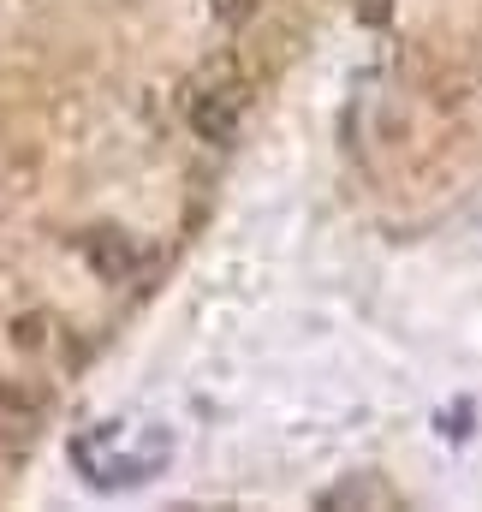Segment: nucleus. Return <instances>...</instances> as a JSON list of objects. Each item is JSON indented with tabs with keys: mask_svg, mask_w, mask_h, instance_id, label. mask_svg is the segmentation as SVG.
Returning <instances> with one entry per match:
<instances>
[{
	"mask_svg": "<svg viewBox=\"0 0 482 512\" xmlns=\"http://www.w3.org/2000/svg\"><path fill=\"white\" fill-rule=\"evenodd\" d=\"M84 256L96 262V274H102V280H120V274H131V262H137L131 239L114 233V227H96V233L84 239Z\"/></svg>",
	"mask_w": 482,
	"mask_h": 512,
	"instance_id": "obj_2",
	"label": "nucleus"
},
{
	"mask_svg": "<svg viewBox=\"0 0 482 512\" xmlns=\"http://www.w3.org/2000/svg\"><path fill=\"white\" fill-rule=\"evenodd\" d=\"M358 18L369 30H387V18H393V0H358Z\"/></svg>",
	"mask_w": 482,
	"mask_h": 512,
	"instance_id": "obj_3",
	"label": "nucleus"
},
{
	"mask_svg": "<svg viewBox=\"0 0 482 512\" xmlns=\"http://www.w3.org/2000/svg\"><path fill=\"white\" fill-rule=\"evenodd\" d=\"M239 108H244V96L239 90H203L197 102H191V131L203 137V143H227L233 131H239Z\"/></svg>",
	"mask_w": 482,
	"mask_h": 512,
	"instance_id": "obj_1",
	"label": "nucleus"
}]
</instances>
